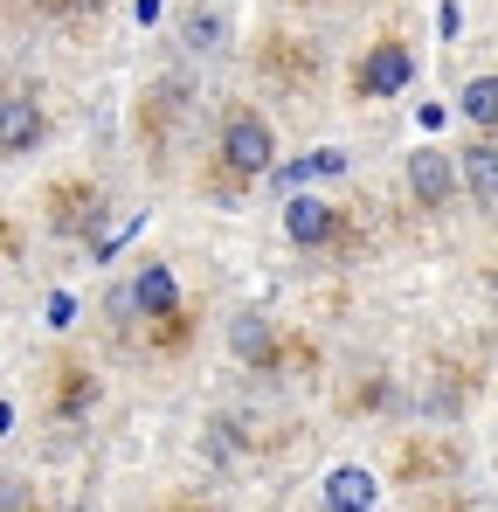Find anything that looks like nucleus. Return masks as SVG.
Listing matches in <instances>:
<instances>
[{
    "label": "nucleus",
    "instance_id": "f257e3e1",
    "mask_svg": "<svg viewBox=\"0 0 498 512\" xmlns=\"http://www.w3.org/2000/svg\"><path fill=\"white\" fill-rule=\"evenodd\" d=\"M222 160H229V173H263L270 167V125H263L256 111H229V125H222Z\"/></svg>",
    "mask_w": 498,
    "mask_h": 512
},
{
    "label": "nucleus",
    "instance_id": "f03ea898",
    "mask_svg": "<svg viewBox=\"0 0 498 512\" xmlns=\"http://www.w3.org/2000/svg\"><path fill=\"white\" fill-rule=\"evenodd\" d=\"M409 77H415V56L402 42H381L360 63V97H395V90H409Z\"/></svg>",
    "mask_w": 498,
    "mask_h": 512
},
{
    "label": "nucleus",
    "instance_id": "7ed1b4c3",
    "mask_svg": "<svg viewBox=\"0 0 498 512\" xmlns=\"http://www.w3.org/2000/svg\"><path fill=\"white\" fill-rule=\"evenodd\" d=\"M457 180H464V173L450 167L436 146H415V153H409V187H415V201H422V208H443V201L457 194Z\"/></svg>",
    "mask_w": 498,
    "mask_h": 512
},
{
    "label": "nucleus",
    "instance_id": "20e7f679",
    "mask_svg": "<svg viewBox=\"0 0 498 512\" xmlns=\"http://www.w3.org/2000/svg\"><path fill=\"white\" fill-rule=\"evenodd\" d=\"M284 236H291L298 250H319L332 236V208L319 194H291V201H284Z\"/></svg>",
    "mask_w": 498,
    "mask_h": 512
},
{
    "label": "nucleus",
    "instance_id": "39448f33",
    "mask_svg": "<svg viewBox=\"0 0 498 512\" xmlns=\"http://www.w3.org/2000/svg\"><path fill=\"white\" fill-rule=\"evenodd\" d=\"M42 139V104L35 97H0V153H28Z\"/></svg>",
    "mask_w": 498,
    "mask_h": 512
},
{
    "label": "nucleus",
    "instance_id": "423d86ee",
    "mask_svg": "<svg viewBox=\"0 0 498 512\" xmlns=\"http://www.w3.org/2000/svg\"><path fill=\"white\" fill-rule=\"evenodd\" d=\"M132 298H139V312H146V319H173V312H180V284H173V270H166V263H139Z\"/></svg>",
    "mask_w": 498,
    "mask_h": 512
},
{
    "label": "nucleus",
    "instance_id": "0eeeda50",
    "mask_svg": "<svg viewBox=\"0 0 498 512\" xmlns=\"http://www.w3.org/2000/svg\"><path fill=\"white\" fill-rule=\"evenodd\" d=\"M374 492H381V485H374L367 464H339V471L326 478V506L332 512H367V506H374Z\"/></svg>",
    "mask_w": 498,
    "mask_h": 512
},
{
    "label": "nucleus",
    "instance_id": "6e6552de",
    "mask_svg": "<svg viewBox=\"0 0 498 512\" xmlns=\"http://www.w3.org/2000/svg\"><path fill=\"white\" fill-rule=\"evenodd\" d=\"M229 346H236L243 367H263V360H270V319H263V312H236V319H229Z\"/></svg>",
    "mask_w": 498,
    "mask_h": 512
},
{
    "label": "nucleus",
    "instance_id": "1a4fd4ad",
    "mask_svg": "<svg viewBox=\"0 0 498 512\" xmlns=\"http://www.w3.org/2000/svg\"><path fill=\"white\" fill-rule=\"evenodd\" d=\"M457 173H464V187H471L478 201H498V146H492V139L464 146V160H457Z\"/></svg>",
    "mask_w": 498,
    "mask_h": 512
},
{
    "label": "nucleus",
    "instance_id": "9d476101",
    "mask_svg": "<svg viewBox=\"0 0 498 512\" xmlns=\"http://www.w3.org/2000/svg\"><path fill=\"white\" fill-rule=\"evenodd\" d=\"M457 111H464L478 132H492V125H498V77H471L464 97H457Z\"/></svg>",
    "mask_w": 498,
    "mask_h": 512
},
{
    "label": "nucleus",
    "instance_id": "9b49d317",
    "mask_svg": "<svg viewBox=\"0 0 498 512\" xmlns=\"http://www.w3.org/2000/svg\"><path fill=\"white\" fill-rule=\"evenodd\" d=\"M215 35H222V28H215V21H201V14H194V21H187V42H194V49H215Z\"/></svg>",
    "mask_w": 498,
    "mask_h": 512
},
{
    "label": "nucleus",
    "instance_id": "f8f14e48",
    "mask_svg": "<svg viewBox=\"0 0 498 512\" xmlns=\"http://www.w3.org/2000/svg\"><path fill=\"white\" fill-rule=\"evenodd\" d=\"M70 319H77V298L56 291V298H49V326H70Z\"/></svg>",
    "mask_w": 498,
    "mask_h": 512
},
{
    "label": "nucleus",
    "instance_id": "ddd939ff",
    "mask_svg": "<svg viewBox=\"0 0 498 512\" xmlns=\"http://www.w3.org/2000/svg\"><path fill=\"white\" fill-rule=\"evenodd\" d=\"M7 429H14V409H7V402H0V436H7Z\"/></svg>",
    "mask_w": 498,
    "mask_h": 512
}]
</instances>
